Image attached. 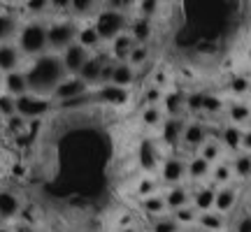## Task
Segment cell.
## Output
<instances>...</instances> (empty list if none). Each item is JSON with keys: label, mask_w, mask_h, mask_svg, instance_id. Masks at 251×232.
<instances>
[{"label": "cell", "mask_w": 251, "mask_h": 232, "mask_svg": "<svg viewBox=\"0 0 251 232\" xmlns=\"http://www.w3.org/2000/svg\"><path fill=\"white\" fill-rule=\"evenodd\" d=\"M26 79H28V91L37 93V95H51V91L58 86V81L68 74L63 68L61 54L56 51H45V54L35 56L30 65H28Z\"/></svg>", "instance_id": "1"}, {"label": "cell", "mask_w": 251, "mask_h": 232, "mask_svg": "<svg viewBox=\"0 0 251 232\" xmlns=\"http://www.w3.org/2000/svg\"><path fill=\"white\" fill-rule=\"evenodd\" d=\"M17 46L21 49L24 58H35V56L49 51L47 49V23L40 19H33L19 28Z\"/></svg>", "instance_id": "2"}, {"label": "cell", "mask_w": 251, "mask_h": 232, "mask_svg": "<svg viewBox=\"0 0 251 232\" xmlns=\"http://www.w3.org/2000/svg\"><path fill=\"white\" fill-rule=\"evenodd\" d=\"M93 28L100 35L102 42H112L119 33H124L128 28V17H126L124 9L119 7H107V9H98L96 19H93Z\"/></svg>", "instance_id": "3"}, {"label": "cell", "mask_w": 251, "mask_h": 232, "mask_svg": "<svg viewBox=\"0 0 251 232\" xmlns=\"http://www.w3.org/2000/svg\"><path fill=\"white\" fill-rule=\"evenodd\" d=\"M77 21L75 19H56L47 23V49L61 54L68 45L77 40Z\"/></svg>", "instance_id": "4"}, {"label": "cell", "mask_w": 251, "mask_h": 232, "mask_svg": "<svg viewBox=\"0 0 251 232\" xmlns=\"http://www.w3.org/2000/svg\"><path fill=\"white\" fill-rule=\"evenodd\" d=\"M54 109V100L49 95H37V93H24L17 98V114L24 116L26 121H33V118H42L49 112Z\"/></svg>", "instance_id": "5"}, {"label": "cell", "mask_w": 251, "mask_h": 232, "mask_svg": "<svg viewBox=\"0 0 251 232\" xmlns=\"http://www.w3.org/2000/svg\"><path fill=\"white\" fill-rule=\"evenodd\" d=\"M93 100H98L107 107H126L130 102V91L117 84H100L93 93Z\"/></svg>", "instance_id": "6"}, {"label": "cell", "mask_w": 251, "mask_h": 232, "mask_svg": "<svg viewBox=\"0 0 251 232\" xmlns=\"http://www.w3.org/2000/svg\"><path fill=\"white\" fill-rule=\"evenodd\" d=\"M207 137H209V133H207V125L202 121H188V123H184L179 144L188 153H198V149L202 146Z\"/></svg>", "instance_id": "7"}, {"label": "cell", "mask_w": 251, "mask_h": 232, "mask_svg": "<svg viewBox=\"0 0 251 232\" xmlns=\"http://www.w3.org/2000/svg\"><path fill=\"white\" fill-rule=\"evenodd\" d=\"M86 91H91V86L89 84H84L77 74H65V77L58 81V86L51 91V95H49V98L54 100V102H61V100L81 95V93H86Z\"/></svg>", "instance_id": "8"}, {"label": "cell", "mask_w": 251, "mask_h": 232, "mask_svg": "<svg viewBox=\"0 0 251 232\" xmlns=\"http://www.w3.org/2000/svg\"><path fill=\"white\" fill-rule=\"evenodd\" d=\"M89 56H91L89 49H86V46H81L79 42L75 40L72 45H68L61 51V61H63L65 72H68V74H77V72L81 70V65L86 63V58H89Z\"/></svg>", "instance_id": "9"}, {"label": "cell", "mask_w": 251, "mask_h": 232, "mask_svg": "<svg viewBox=\"0 0 251 232\" xmlns=\"http://www.w3.org/2000/svg\"><path fill=\"white\" fill-rule=\"evenodd\" d=\"M186 179V161L179 158V156H170L165 158L161 165V181L165 186H175V184H181Z\"/></svg>", "instance_id": "10"}, {"label": "cell", "mask_w": 251, "mask_h": 232, "mask_svg": "<svg viewBox=\"0 0 251 232\" xmlns=\"http://www.w3.org/2000/svg\"><path fill=\"white\" fill-rule=\"evenodd\" d=\"M237 197H240V190L233 186V184H226V186H216L214 190V209L221 211V214H228L237 207Z\"/></svg>", "instance_id": "11"}, {"label": "cell", "mask_w": 251, "mask_h": 232, "mask_svg": "<svg viewBox=\"0 0 251 232\" xmlns=\"http://www.w3.org/2000/svg\"><path fill=\"white\" fill-rule=\"evenodd\" d=\"M24 63V54L17 46V42H0V70L12 72L19 70Z\"/></svg>", "instance_id": "12"}, {"label": "cell", "mask_w": 251, "mask_h": 232, "mask_svg": "<svg viewBox=\"0 0 251 232\" xmlns=\"http://www.w3.org/2000/svg\"><path fill=\"white\" fill-rule=\"evenodd\" d=\"M21 211V200L14 190L9 188H0V221H14Z\"/></svg>", "instance_id": "13"}, {"label": "cell", "mask_w": 251, "mask_h": 232, "mask_svg": "<svg viewBox=\"0 0 251 232\" xmlns=\"http://www.w3.org/2000/svg\"><path fill=\"white\" fill-rule=\"evenodd\" d=\"M126 30L130 33V37H133L137 45H149V40L153 37V21L137 14L133 21H128V28H126Z\"/></svg>", "instance_id": "14"}, {"label": "cell", "mask_w": 251, "mask_h": 232, "mask_svg": "<svg viewBox=\"0 0 251 232\" xmlns=\"http://www.w3.org/2000/svg\"><path fill=\"white\" fill-rule=\"evenodd\" d=\"M209 172H212V162H207L200 153H193L186 161V179L193 181V184H202L209 179Z\"/></svg>", "instance_id": "15"}, {"label": "cell", "mask_w": 251, "mask_h": 232, "mask_svg": "<svg viewBox=\"0 0 251 232\" xmlns=\"http://www.w3.org/2000/svg\"><path fill=\"white\" fill-rule=\"evenodd\" d=\"M242 125H235V123H226L224 128H221V133L216 135V139L224 144L226 151L230 153H237L242 151Z\"/></svg>", "instance_id": "16"}, {"label": "cell", "mask_w": 251, "mask_h": 232, "mask_svg": "<svg viewBox=\"0 0 251 232\" xmlns=\"http://www.w3.org/2000/svg\"><path fill=\"white\" fill-rule=\"evenodd\" d=\"M105 61H107V58L91 54L89 58H86V63L81 65V70L77 72V77H79L84 84H89L91 89H93V86H98L100 84V70H102V63Z\"/></svg>", "instance_id": "17"}, {"label": "cell", "mask_w": 251, "mask_h": 232, "mask_svg": "<svg viewBox=\"0 0 251 232\" xmlns=\"http://www.w3.org/2000/svg\"><path fill=\"white\" fill-rule=\"evenodd\" d=\"M196 225H200L202 232H224L228 221H226V214L216 211V209H207V211H198Z\"/></svg>", "instance_id": "18"}, {"label": "cell", "mask_w": 251, "mask_h": 232, "mask_svg": "<svg viewBox=\"0 0 251 232\" xmlns=\"http://www.w3.org/2000/svg\"><path fill=\"white\" fill-rule=\"evenodd\" d=\"M2 91L5 93H9V95H14V98H19V95H24V93H28V79H26V72L21 70H12V72H5V79H2Z\"/></svg>", "instance_id": "19"}, {"label": "cell", "mask_w": 251, "mask_h": 232, "mask_svg": "<svg viewBox=\"0 0 251 232\" xmlns=\"http://www.w3.org/2000/svg\"><path fill=\"white\" fill-rule=\"evenodd\" d=\"M163 200H165V207H168V211L172 209H177V207H184L191 202V190L184 186V181L181 184H175V186H168V190L163 193Z\"/></svg>", "instance_id": "20"}, {"label": "cell", "mask_w": 251, "mask_h": 232, "mask_svg": "<svg viewBox=\"0 0 251 232\" xmlns=\"http://www.w3.org/2000/svg\"><path fill=\"white\" fill-rule=\"evenodd\" d=\"M135 77H137V70H135L128 61H114V70H112L109 84H117V86H124V89H130Z\"/></svg>", "instance_id": "21"}, {"label": "cell", "mask_w": 251, "mask_h": 232, "mask_svg": "<svg viewBox=\"0 0 251 232\" xmlns=\"http://www.w3.org/2000/svg\"><path fill=\"white\" fill-rule=\"evenodd\" d=\"M181 130H184V121H181V116H168V118H163L161 123V137L165 144H179V137H181Z\"/></svg>", "instance_id": "22"}, {"label": "cell", "mask_w": 251, "mask_h": 232, "mask_svg": "<svg viewBox=\"0 0 251 232\" xmlns=\"http://www.w3.org/2000/svg\"><path fill=\"white\" fill-rule=\"evenodd\" d=\"M226 116H228V123H235V125H249V105L242 102L240 98L230 100L226 102Z\"/></svg>", "instance_id": "23"}, {"label": "cell", "mask_w": 251, "mask_h": 232, "mask_svg": "<svg viewBox=\"0 0 251 232\" xmlns=\"http://www.w3.org/2000/svg\"><path fill=\"white\" fill-rule=\"evenodd\" d=\"M133 45H135V40L130 37L128 30L119 33V35L109 42V54H112V61H126L128 54H130V49H133Z\"/></svg>", "instance_id": "24"}, {"label": "cell", "mask_w": 251, "mask_h": 232, "mask_svg": "<svg viewBox=\"0 0 251 232\" xmlns=\"http://www.w3.org/2000/svg\"><path fill=\"white\" fill-rule=\"evenodd\" d=\"M214 190L216 186H198L191 190V205L196 207L198 211H207V209H214Z\"/></svg>", "instance_id": "25"}, {"label": "cell", "mask_w": 251, "mask_h": 232, "mask_svg": "<svg viewBox=\"0 0 251 232\" xmlns=\"http://www.w3.org/2000/svg\"><path fill=\"white\" fill-rule=\"evenodd\" d=\"M184 100H186V93L181 91H170L165 93L161 100V109L165 116H179L184 112Z\"/></svg>", "instance_id": "26"}, {"label": "cell", "mask_w": 251, "mask_h": 232, "mask_svg": "<svg viewBox=\"0 0 251 232\" xmlns=\"http://www.w3.org/2000/svg\"><path fill=\"white\" fill-rule=\"evenodd\" d=\"M198 153L205 158L207 162H219V161H224V153H226V149H224V144L219 142L216 137H207L205 142H202V146L198 149Z\"/></svg>", "instance_id": "27"}, {"label": "cell", "mask_w": 251, "mask_h": 232, "mask_svg": "<svg viewBox=\"0 0 251 232\" xmlns=\"http://www.w3.org/2000/svg\"><path fill=\"white\" fill-rule=\"evenodd\" d=\"M142 211L147 216H151V218L163 216L165 211H168V207H165V200H163L161 190H156V193H151V195L142 197Z\"/></svg>", "instance_id": "28"}, {"label": "cell", "mask_w": 251, "mask_h": 232, "mask_svg": "<svg viewBox=\"0 0 251 232\" xmlns=\"http://www.w3.org/2000/svg\"><path fill=\"white\" fill-rule=\"evenodd\" d=\"M19 19L9 12H0V42H12L19 33Z\"/></svg>", "instance_id": "29"}, {"label": "cell", "mask_w": 251, "mask_h": 232, "mask_svg": "<svg viewBox=\"0 0 251 232\" xmlns=\"http://www.w3.org/2000/svg\"><path fill=\"white\" fill-rule=\"evenodd\" d=\"M209 181H212V186H226V184H230L233 181V167H230V162H226V161L214 162L212 172H209Z\"/></svg>", "instance_id": "30"}, {"label": "cell", "mask_w": 251, "mask_h": 232, "mask_svg": "<svg viewBox=\"0 0 251 232\" xmlns=\"http://www.w3.org/2000/svg\"><path fill=\"white\" fill-rule=\"evenodd\" d=\"M230 167H233V177L242 179V181L251 179V153L249 151H237L233 162H230Z\"/></svg>", "instance_id": "31"}, {"label": "cell", "mask_w": 251, "mask_h": 232, "mask_svg": "<svg viewBox=\"0 0 251 232\" xmlns=\"http://www.w3.org/2000/svg\"><path fill=\"white\" fill-rule=\"evenodd\" d=\"M77 42H79L81 46H86L89 51H96L100 45H102V40H100V35L96 33V28H93V23H89V26H79L77 28Z\"/></svg>", "instance_id": "32"}, {"label": "cell", "mask_w": 251, "mask_h": 232, "mask_svg": "<svg viewBox=\"0 0 251 232\" xmlns=\"http://www.w3.org/2000/svg\"><path fill=\"white\" fill-rule=\"evenodd\" d=\"M228 93L233 95V98H244L247 93H249V86H251V77L249 74H233L230 79H228Z\"/></svg>", "instance_id": "33"}, {"label": "cell", "mask_w": 251, "mask_h": 232, "mask_svg": "<svg viewBox=\"0 0 251 232\" xmlns=\"http://www.w3.org/2000/svg\"><path fill=\"white\" fill-rule=\"evenodd\" d=\"M163 118H165V114H163L161 105H147V107L142 109V114H140V121H142L144 128H161Z\"/></svg>", "instance_id": "34"}, {"label": "cell", "mask_w": 251, "mask_h": 232, "mask_svg": "<svg viewBox=\"0 0 251 232\" xmlns=\"http://www.w3.org/2000/svg\"><path fill=\"white\" fill-rule=\"evenodd\" d=\"M100 7V0H72L70 2V12L77 19H86L93 17Z\"/></svg>", "instance_id": "35"}, {"label": "cell", "mask_w": 251, "mask_h": 232, "mask_svg": "<svg viewBox=\"0 0 251 232\" xmlns=\"http://www.w3.org/2000/svg\"><path fill=\"white\" fill-rule=\"evenodd\" d=\"M172 218L181 225V228H188V225H196L198 221V209L191 202L184 207H177V209H172Z\"/></svg>", "instance_id": "36"}, {"label": "cell", "mask_w": 251, "mask_h": 232, "mask_svg": "<svg viewBox=\"0 0 251 232\" xmlns=\"http://www.w3.org/2000/svg\"><path fill=\"white\" fill-rule=\"evenodd\" d=\"M149 58H151V49H149V45H137V42H135L126 61H128L135 70H137V68L147 65V63H149Z\"/></svg>", "instance_id": "37"}, {"label": "cell", "mask_w": 251, "mask_h": 232, "mask_svg": "<svg viewBox=\"0 0 251 232\" xmlns=\"http://www.w3.org/2000/svg\"><path fill=\"white\" fill-rule=\"evenodd\" d=\"M226 109V100L221 95H216V93H205L202 95V112L209 116L214 114H221Z\"/></svg>", "instance_id": "38"}, {"label": "cell", "mask_w": 251, "mask_h": 232, "mask_svg": "<svg viewBox=\"0 0 251 232\" xmlns=\"http://www.w3.org/2000/svg\"><path fill=\"white\" fill-rule=\"evenodd\" d=\"M151 232H181V225L172 216H156L151 225Z\"/></svg>", "instance_id": "39"}, {"label": "cell", "mask_w": 251, "mask_h": 232, "mask_svg": "<svg viewBox=\"0 0 251 232\" xmlns=\"http://www.w3.org/2000/svg\"><path fill=\"white\" fill-rule=\"evenodd\" d=\"M161 12V0H137V14L147 19H153Z\"/></svg>", "instance_id": "40"}, {"label": "cell", "mask_w": 251, "mask_h": 232, "mask_svg": "<svg viewBox=\"0 0 251 232\" xmlns=\"http://www.w3.org/2000/svg\"><path fill=\"white\" fill-rule=\"evenodd\" d=\"M163 95H165V89L161 86H156V84H149L147 89H144V105H161Z\"/></svg>", "instance_id": "41"}, {"label": "cell", "mask_w": 251, "mask_h": 232, "mask_svg": "<svg viewBox=\"0 0 251 232\" xmlns=\"http://www.w3.org/2000/svg\"><path fill=\"white\" fill-rule=\"evenodd\" d=\"M158 190V181L151 177H142L140 179V184H137V188H135V193H137V197L142 200V197L151 195V193H156Z\"/></svg>", "instance_id": "42"}, {"label": "cell", "mask_w": 251, "mask_h": 232, "mask_svg": "<svg viewBox=\"0 0 251 232\" xmlns=\"http://www.w3.org/2000/svg\"><path fill=\"white\" fill-rule=\"evenodd\" d=\"M17 114V98L9 93H0V116H12Z\"/></svg>", "instance_id": "43"}, {"label": "cell", "mask_w": 251, "mask_h": 232, "mask_svg": "<svg viewBox=\"0 0 251 232\" xmlns=\"http://www.w3.org/2000/svg\"><path fill=\"white\" fill-rule=\"evenodd\" d=\"M202 95L205 93H188L186 100H184V109L188 114H200L202 112Z\"/></svg>", "instance_id": "44"}, {"label": "cell", "mask_w": 251, "mask_h": 232, "mask_svg": "<svg viewBox=\"0 0 251 232\" xmlns=\"http://www.w3.org/2000/svg\"><path fill=\"white\" fill-rule=\"evenodd\" d=\"M142 165H144V170H153L156 167V162H158V158H156V149H153L149 142H144L142 146Z\"/></svg>", "instance_id": "45"}, {"label": "cell", "mask_w": 251, "mask_h": 232, "mask_svg": "<svg viewBox=\"0 0 251 232\" xmlns=\"http://www.w3.org/2000/svg\"><path fill=\"white\" fill-rule=\"evenodd\" d=\"M26 12L33 17H42L49 12V0H26Z\"/></svg>", "instance_id": "46"}, {"label": "cell", "mask_w": 251, "mask_h": 232, "mask_svg": "<svg viewBox=\"0 0 251 232\" xmlns=\"http://www.w3.org/2000/svg\"><path fill=\"white\" fill-rule=\"evenodd\" d=\"M7 128L12 133H21V130H26V118L19 114H12L7 116Z\"/></svg>", "instance_id": "47"}, {"label": "cell", "mask_w": 251, "mask_h": 232, "mask_svg": "<svg viewBox=\"0 0 251 232\" xmlns=\"http://www.w3.org/2000/svg\"><path fill=\"white\" fill-rule=\"evenodd\" d=\"M235 232H251V211H244L235 221Z\"/></svg>", "instance_id": "48"}, {"label": "cell", "mask_w": 251, "mask_h": 232, "mask_svg": "<svg viewBox=\"0 0 251 232\" xmlns=\"http://www.w3.org/2000/svg\"><path fill=\"white\" fill-rule=\"evenodd\" d=\"M70 2L72 0H49V12L65 14V12H70Z\"/></svg>", "instance_id": "49"}, {"label": "cell", "mask_w": 251, "mask_h": 232, "mask_svg": "<svg viewBox=\"0 0 251 232\" xmlns=\"http://www.w3.org/2000/svg\"><path fill=\"white\" fill-rule=\"evenodd\" d=\"M151 84H156V86H161V89H165V86H170V79H168V72L165 70H158L156 74H153V81Z\"/></svg>", "instance_id": "50"}, {"label": "cell", "mask_w": 251, "mask_h": 232, "mask_svg": "<svg viewBox=\"0 0 251 232\" xmlns=\"http://www.w3.org/2000/svg\"><path fill=\"white\" fill-rule=\"evenodd\" d=\"M242 151L251 153V125L247 128V130H242Z\"/></svg>", "instance_id": "51"}, {"label": "cell", "mask_w": 251, "mask_h": 232, "mask_svg": "<svg viewBox=\"0 0 251 232\" xmlns=\"http://www.w3.org/2000/svg\"><path fill=\"white\" fill-rule=\"evenodd\" d=\"M14 232H35V230H33V228H30V225L21 223V225H17V228H14Z\"/></svg>", "instance_id": "52"}, {"label": "cell", "mask_w": 251, "mask_h": 232, "mask_svg": "<svg viewBox=\"0 0 251 232\" xmlns=\"http://www.w3.org/2000/svg\"><path fill=\"white\" fill-rule=\"evenodd\" d=\"M119 232H140V230H137L135 225H126V228H121V230H119Z\"/></svg>", "instance_id": "53"}, {"label": "cell", "mask_w": 251, "mask_h": 232, "mask_svg": "<svg viewBox=\"0 0 251 232\" xmlns=\"http://www.w3.org/2000/svg\"><path fill=\"white\" fill-rule=\"evenodd\" d=\"M0 232H14V228H7V225H0Z\"/></svg>", "instance_id": "54"}, {"label": "cell", "mask_w": 251, "mask_h": 232, "mask_svg": "<svg viewBox=\"0 0 251 232\" xmlns=\"http://www.w3.org/2000/svg\"><path fill=\"white\" fill-rule=\"evenodd\" d=\"M247 61H249V63H251V45H249V46H247Z\"/></svg>", "instance_id": "55"}, {"label": "cell", "mask_w": 251, "mask_h": 232, "mask_svg": "<svg viewBox=\"0 0 251 232\" xmlns=\"http://www.w3.org/2000/svg\"><path fill=\"white\" fill-rule=\"evenodd\" d=\"M2 79H5V72L0 70V91H2Z\"/></svg>", "instance_id": "56"}, {"label": "cell", "mask_w": 251, "mask_h": 232, "mask_svg": "<svg viewBox=\"0 0 251 232\" xmlns=\"http://www.w3.org/2000/svg\"><path fill=\"white\" fill-rule=\"evenodd\" d=\"M249 125H251V105H249Z\"/></svg>", "instance_id": "57"}, {"label": "cell", "mask_w": 251, "mask_h": 232, "mask_svg": "<svg viewBox=\"0 0 251 232\" xmlns=\"http://www.w3.org/2000/svg\"><path fill=\"white\" fill-rule=\"evenodd\" d=\"M247 95H249V98H251V86H249V93H247Z\"/></svg>", "instance_id": "58"}, {"label": "cell", "mask_w": 251, "mask_h": 232, "mask_svg": "<svg viewBox=\"0 0 251 232\" xmlns=\"http://www.w3.org/2000/svg\"><path fill=\"white\" fill-rule=\"evenodd\" d=\"M249 211H251V197H249Z\"/></svg>", "instance_id": "59"}, {"label": "cell", "mask_w": 251, "mask_h": 232, "mask_svg": "<svg viewBox=\"0 0 251 232\" xmlns=\"http://www.w3.org/2000/svg\"><path fill=\"white\" fill-rule=\"evenodd\" d=\"M0 12H2V2H0Z\"/></svg>", "instance_id": "60"}, {"label": "cell", "mask_w": 251, "mask_h": 232, "mask_svg": "<svg viewBox=\"0 0 251 232\" xmlns=\"http://www.w3.org/2000/svg\"><path fill=\"white\" fill-rule=\"evenodd\" d=\"M0 225H2V221H0Z\"/></svg>", "instance_id": "61"}]
</instances>
